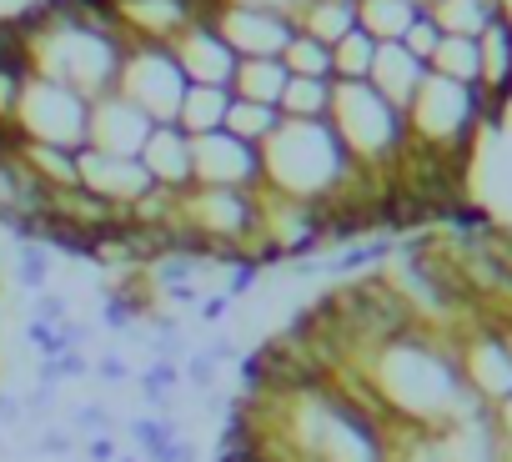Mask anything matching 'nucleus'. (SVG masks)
I'll return each mask as SVG.
<instances>
[{
  "instance_id": "1",
  "label": "nucleus",
  "mask_w": 512,
  "mask_h": 462,
  "mask_svg": "<svg viewBox=\"0 0 512 462\" xmlns=\"http://www.w3.org/2000/svg\"><path fill=\"white\" fill-rule=\"evenodd\" d=\"M357 176V161L337 141L332 121H282L262 146V186L297 201H337Z\"/></svg>"
},
{
  "instance_id": "2",
  "label": "nucleus",
  "mask_w": 512,
  "mask_h": 462,
  "mask_svg": "<svg viewBox=\"0 0 512 462\" xmlns=\"http://www.w3.org/2000/svg\"><path fill=\"white\" fill-rule=\"evenodd\" d=\"M332 131L362 171H392L407 151V111L382 101L367 81H332Z\"/></svg>"
},
{
  "instance_id": "3",
  "label": "nucleus",
  "mask_w": 512,
  "mask_h": 462,
  "mask_svg": "<svg viewBox=\"0 0 512 462\" xmlns=\"http://www.w3.org/2000/svg\"><path fill=\"white\" fill-rule=\"evenodd\" d=\"M477 116H482V91L477 86H457V81H442V76L427 71L422 91L407 106V141L422 146V151L447 156L452 146L467 141Z\"/></svg>"
},
{
  "instance_id": "4",
  "label": "nucleus",
  "mask_w": 512,
  "mask_h": 462,
  "mask_svg": "<svg viewBox=\"0 0 512 462\" xmlns=\"http://www.w3.org/2000/svg\"><path fill=\"white\" fill-rule=\"evenodd\" d=\"M16 131H21V141H51V146L81 151L86 131H91V101L81 91L31 71L21 106H16Z\"/></svg>"
},
{
  "instance_id": "5",
  "label": "nucleus",
  "mask_w": 512,
  "mask_h": 462,
  "mask_svg": "<svg viewBox=\"0 0 512 462\" xmlns=\"http://www.w3.org/2000/svg\"><path fill=\"white\" fill-rule=\"evenodd\" d=\"M116 96L141 106L151 121H176V106L186 96V76H181L171 46L131 41V51L121 61V76H116Z\"/></svg>"
},
{
  "instance_id": "6",
  "label": "nucleus",
  "mask_w": 512,
  "mask_h": 462,
  "mask_svg": "<svg viewBox=\"0 0 512 462\" xmlns=\"http://www.w3.org/2000/svg\"><path fill=\"white\" fill-rule=\"evenodd\" d=\"M191 176H196V186L262 191V151L246 146V141H236L231 131L191 136Z\"/></svg>"
},
{
  "instance_id": "7",
  "label": "nucleus",
  "mask_w": 512,
  "mask_h": 462,
  "mask_svg": "<svg viewBox=\"0 0 512 462\" xmlns=\"http://www.w3.org/2000/svg\"><path fill=\"white\" fill-rule=\"evenodd\" d=\"M211 26L221 31V41L236 51V61H256V56H282L287 41L302 31L292 16L282 11H251V6H221L211 16Z\"/></svg>"
},
{
  "instance_id": "8",
  "label": "nucleus",
  "mask_w": 512,
  "mask_h": 462,
  "mask_svg": "<svg viewBox=\"0 0 512 462\" xmlns=\"http://www.w3.org/2000/svg\"><path fill=\"white\" fill-rule=\"evenodd\" d=\"M76 176H81V186L86 191H96V196H106L111 206H136L156 181H151V171L141 166V156H106V151H96V146H81L76 151Z\"/></svg>"
},
{
  "instance_id": "9",
  "label": "nucleus",
  "mask_w": 512,
  "mask_h": 462,
  "mask_svg": "<svg viewBox=\"0 0 512 462\" xmlns=\"http://www.w3.org/2000/svg\"><path fill=\"white\" fill-rule=\"evenodd\" d=\"M171 56L186 76V86H226L231 91V76H236V51L221 41V31L211 21H196L186 26L176 41H171Z\"/></svg>"
},
{
  "instance_id": "10",
  "label": "nucleus",
  "mask_w": 512,
  "mask_h": 462,
  "mask_svg": "<svg viewBox=\"0 0 512 462\" xmlns=\"http://www.w3.org/2000/svg\"><path fill=\"white\" fill-rule=\"evenodd\" d=\"M151 116L141 106H131L126 96H101L91 101V131H86V146L106 151V156H141L146 136H151Z\"/></svg>"
},
{
  "instance_id": "11",
  "label": "nucleus",
  "mask_w": 512,
  "mask_h": 462,
  "mask_svg": "<svg viewBox=\"0 0 512 462\" xmlns=\"http://www.w3.org/2000/svg\"><path fill=\"white\" fill-rule=\"evenodd\" d=\"M141 166L166 191H191L196 186V176H191V136L176 121H156L151 126V136L141 146Z\"/></svg>"
},
{
  "instance_id": "12",
  "label": "nucleus",
  "mask_w": 512,
  "mask_h": 462,
  "mask_svg": "<svg viewBox=\"0 0 512 462\" xmlns=\"http://www.w3.org/2000/svg\"><path fill=\"white\" fill-rule=\"evenodd\" d=\"M422 81H427V66H422L417 56H407V51H402V41L377 46V61H372L367 86H372L382 101H392L397 111H407V106H412V96L422 91Z\"/></svg>"
},
{
  "instance_id": "13",
  "label": "nucleus",
  "mask_w": 512,
  "mask_h": 462,
  "mask_svg": "<svg viewBox=\"0 0 512 462\" xmlns=\"http://www.w3.org/2000/svg\"><path fill=\"white\" fill-rule=\"evenodd\" d=\"M287 91V66L277 56H256V61H236L231 76V96L236 101H256V106H277Z\"/></svg>"
},
{
  "instance_id": "14",
  "label": "nucleus",
  "mask_w": 512,
  "mask_h": 462,
  "mask_svg": "<svg viewBox=\"0 0 512 462\" xmlns=\"http://www.w3.org/2000/svg\"><path fill=\"white\" fill-rule=\"evenodd\" d=\"M226 106H231V91H226V86H186V96H181V106H176V126H181L186 136L221 131Z\"/></svg>"
},
{
  "instance_id": "15",
  "label": "nucleus",
  "mask_w": 512,
  "mask_h": 462,
  "mask_svg": "<svg viewBox=\"0 0 512 462\" xmlns=\"http://www.w3.org/2000/svg\"><path fill=\"white\" fill-rule=\"evenodd\" d=\"M427 16L442 26V36H472L477 41L492 21H502V6L497 0H437Z\"/></svg>"
},
{
  "instance_id": "16",
  "label": "nucleus",
  "mask_w": 512,
  "mask_h": 462,
  "mask_svg": "<svg viewBox=\"0 0 512 462\" xmlns=\"http://www.w3.org/2000/svg\"><path fill=\"white\" fill-rule=\"evenodd\" d=\"M412 21H417V6H412V0H357V26H362L377 46L402 41Z\"/></svg>"
},
{
  "instance_id": "17",
  "label": "nucleus",
  "mask_w": 512,
  "mask_h": 462,
  "mask_svg": "<svg viewBox=\"0 0 512 462\" xmlns=\"http://www.w3.org/2000/svg\"><path fill=\"white\" fill-rule=\"evenodd\" d=\"M277 126H282V111H277V106H256V101H236V96H231L226 121H221V131H231L236 141H246V146H256V151L277 136Z\"/></svg>"
},
{
  "instance_id": "18",
  "label": "nucleus",
  "mask_w": 512,
  "mask_h": 462,
  "mask_svg": "<svg viewBox=\"0 0 512 462\" xmlns=\"http://www.w3.org/2000/svg\"><path fill=\"white\" fill-rule=\"evenodd\" d=\"M277 111H282V121H327L332 116V81L287 76V91H282Z\"/></svg>"
},
{
  "instance_id": "19",
  "label": "nucleus",
  "mask_w": 512,
  "mask_h": 462,
  "mask_svg": "<svg viewBox=\"0 0 512 462\" xmlns=\"http://www.w3.org/2000/svg\"><path fill=\"white\" fill-rule=\"evenodd\" d=\"M21 166L36 176V181H46V186H76L81 176H76V151H66V146H51V141H21Z\"/></svg>"
},
{
  "instance_id": "20",
  "label": "nucleus",
  "mask_w": 512,
  "mask_h": 462,
  "mask_svg": "<svg viewBox=\"0 0 512 462\" xmlns=\"http://www.w3.org/2000/svg\"><path fill=\"white\" fill-rule=\"evenodd\" d=\"M307 36H317L322 46H337L347 31H357V6L352 0H307V11L297 21Z\"/></svg>"
},
{
  "instance_id": "21",
  "label": "nucleus",
  "mask_w": 512,
  "mask_h": 462,
  "mask_svg": "<svg viewBox=\"0 0 512 462\" xmlns=\"http://www.w3.org/2000/svg\"><path fill=\"white\" fill-rule=\"evenodd\" d=\"M427 71L442 76V81H457V86H477V41L472 36H442Z\"/></svg>"
},
{
  "instance_id": "22",
  "label": "nucleus",
  "mask_w": 512,
  "mask_h": 462,
  "mask_svg": "<svg viewBox=\"0 0 512 462\" xmlns=\"http://www.w3.org/2000/svg\"><path fill=\"white\" fill-rule=\"evenodd\" d=\"M287 66V76H307V81H332V46H322L317 36L297 31L287 41V51L277 56Z\"/></svg>"
},
{
  "instance_id": "23",
  "label": "nucleus",
  "mask_w": 512,
  "mask_h": 462,
  "mask_svg": "<svg viewBox=\"0 0 512 462\" xmlns=\"http://www.w3.org/2000/svg\"><path fill=\"white\" fill-rule=\"evenodd\" d=\"M372 61H377V41L357 26V31H347L332 46V81H367L372 76Z\"/></svg>"
},
{
  "instance_id": "24",
  "label": "nucleus",
  "mask_w": 512,
  "mask_h": 462,
  "mask_svg": "<svg viewBox=\"0 0 512 462\" xmlns=\"http://www.w3.org/2000/svg\"><path fill=\"white\" fill-rule=\"evenodd\" d=\"M51 272H56V257H51L46 247H21V257H16V282H21L26 292H46V287H51Z\"/></svg>"
},
{
  "instance_id": "25",
  "label": "nucleus",
  "mask_w": 512,
  "mask_h": 462,
  "mask_svg": "<svg viewBox=\"0 0 512 462\" xmlns=\"http://www.w3.org/2000/svg\"><path fill=\"white\" fill-rule=\"evenodd\" d=\"M437 46H442V26H437L427 11H417V21H412V26H407V36H402V51H407V56H417V61L427 66Z\"/></svg>"
},
{
  "instance_id": "26",
  "label": "nucleus",
  "mask_w": 512,
  "mask_h": 462,
  "mask_svg": "<svg viewBox=\"0 0 512 462\" xmlns=\"http://www.w3.org/2000/svg\"><path fill=\"white\" fill-rule=\"evenodd\" d=\"M216 372H221V367H216L201 347H196V352H186V362H181V377H186V387H191L196 397H206V392L216 387Z\"/></svg>"
},
{
  "instance_id": "27",
  "label": "nucleus",
  "mask_w": 512,
  "mask_h": 462,
  "mask_svg": "<svg viewBox=\"0 0 512 462\" xmlns=\"http://www.w3.org/2000/svg\"><path fill=\"white\" fill-rule=\"evenodd\" d=\"M131 437H136L146 452H156V447H166V442L176 437V422H171V417H136V422H131Z\"/></svg>"
},
{
  "instance_id": "28",
  "label": "nucleus",
  "mask_w": 512,
  "mask_h": 462,
  "mask_svg": "<svg viewBox=\"0 0 512 462\" xmlns=\"http://www.w3.org/2000/svg\"><path fill=\"white\" fill-rule=\"evenodd\" d=\"M91 377H96L101 387H121V382H131V362H126L121 352H101V357L91 362Z\"/></svg>"
},
{
  "instance_id": "29",
  "label": "nucleus",
  "mask_w": 512,
  "mask_h": 462,
  "mask_svg": "<svg viewBox=\"0 0 512 462\" xmlns=\"http://www.w3.org/2000/svg\"><path fill=\"white\" fill-rule=\"evenodd\" d=\"M256 277H262V267H256V262H231L226 277H221V292L236 302V297H246V292L256 287Z\"/></svg>"
},
{
  "instance_id": "30",
  "label": "nucleus",
  "mask_w": 512,
  "mask_h": 462,
  "mask_svg": "<svg viewBox=\"0 0 512 462\" xmlns=\"http://www.w3.org/2000/svg\"><path fill=\"white\" fill-rule=\"evenodd\" d=\"M26 337L36 342V352H41V357H61V352H66L61 327H51V322H41V317H31V322H26Z\"/></svg>"
},
{
  "instance_id": "31",
  "label": "nucleus",
  "mask_w": 512,
  "mask_h": 462,
  "mask_svg": "<svg viewBox=\"0 0 512 462\" xmlns=\"http://www.w3.org/2000/svg\"><path fill=\"white\" fill-rule=\"evenodd\" d=\"M36 317H41V322H51V327H61V322L71 317V307H66V297H61V292H51V287H46V292H36Z\"/></svg>"
},
{
  "instance_id": "32",
  "label": "nucleus",
  "mask_w": 512,
  "mask_h": 462,
  "mask_svg": "<svg viewBox=\"0 0 512 462\" xmlns=\"http://www.w3.org/2000/svg\"><path fill=\"white\" fill-rule=\"evenodd\" d=\"M51 367H56V377H61V382H66V377H71V382L91 377V357H86V352H76V347H71V352H61V357H51Z\"/></svg>"
},
{
  "instance_id": "33",
  "label": "nucleus",
  "mask_w": 512,
  "mask_h": 462,
  "mask_svg": "<svg viewBox=\"0 0 512 462\" xmlns=\"http://www.w3.org/2000/svg\"><path fill=\"white\" fill-rule=\"evenodd\" d=\"M156 297H166V302H171V307H176V312H196V307H201V297H206V292H201V287H196V282H181V287H161V292H156Z\"/></svg>"
},
{
  "instance_id": "34",
  "label": "nucleus",
  "mask_w": 512,
  "mask_h": 462,
  "mask_svg": "<svg viewBox=\"0 0 512 462\" xmlns=\"http://www.w3.org/2000/svg\"><path fill=\"white\" fill-rule=\"evenodd\" d=\"M221 6H251V11H282V16L302 21V11H307V0H221Z\"/></svg>"
},
{
  "instance_id": "35",
  "label": "nucleus",
  "mask_w": 512,
  "mask_h": 462,
  "mask_svg": "<svg viewBox=\"0 0 512 462\" xmlns=\"http://www.w3.org/2000/svg\"><path fill=\"white\" fill-rule=\"evenodd\" d=\"M226 312H231V297H226V292L216 287V292H206V297H201V307H196V322H206V327H216V322H221Z\"/></svg>"
},
{
  "instance_id": "36",
  "label": "nucleus",
  "mask_w": 512,
  "mask_h": 462,
  "mask_svg": "<svg viewBox=\"0 0 512 462\" xmlns=\"http://www.w3.org/2000/svg\"><path fill=\"white\" fill-rule=\"evenodd\" d=\"M76 427H81V432H101V427H111V412H106L101 402H81V407H76Z\"/></svg>"
},
{
  "instance_id": "37",
  "label": "nucleus",
  "mask_w": 512,
  "mask_h": 462,
  "mask_svg": "<svg viewBox=\"0 0 512 462\" xmlns=\"http://www.w3.org/2000/svg\"><path fill=\"white\" fill-rule=\"evenodd\" d=\"M492 432H497L502 447H512V392L502 402H492Z\"/></svg>"
},
{
  "instance_id": "38",
  "label": "nucleus",
  "mask_w": 512,
  "mask_h": 462,
  "mask_svg": "<svg viewBox=\"0 0 512 462\" xmlns=\"http://www.w3.org/2000/svg\"><path fill=\"white\" fill-rule=\"evenodd\" d=\"M61 337H66V352H71V347L86 352V342L96 337V322H71V317H66V322H61Z\"/></svg>"
},
{
  "instance_id": "39",
  "label": "nucleus",
  "mask_w": 512,
  "mask_h": 462,
  "mask_svg": "<svg viewBox=\"0 0 512 462\" xmlns=\"http://www.w3.org/2000/svg\"><path fill=\"white\" fill-rule=\"evenodd\" d=\"M21 407H31V412H51V407H56V387H51V382H36V387L21 397Z\"/></svg>"
},
{
  "instance_id": "40",
  "label": "nucleus",
  "mask_w": 512,
  "mask_h": 462,
  "mask_svg": "<svg viewBox=\"0 0 512 462\" xmlns=\"http://www.w3.org/2000/svg\"><path fill=\"white\" fill-rule=\"evenodd\" d=\"M201 352H206V357H211L216 367H226V362H236V357H241L231 337H216V342H211V347H201Z\"/></svg>"
},
{
  "instance_id": "41",
  "label": "nucleus",
  "mask_w": 512,
  "mask_h": 462,
  "mask_svg": "<svg viewBox=\"0 0 512 462\" xmlns=\"http://www.w3.org/2000/svg\"><path fill=\"white\" fill-rule=\"evenodd\" d=\"M21 412H26V407H21L16 392H0V422H21Z\"/></svg>"
},
{
  "instance_id": "42",
  "label": "nucleus",
  "mask_w": 512,
  "mask_h": 462,
  "mask_svg": "<svg viewBox=\"0 0 512 462\" xmlns=\"http://www.w3.org/2000/svg\"><path fill=\"white\" fill-rule=\"evenodd\" d=\"M497 317V327H502V342H507V352H512V312H492Z\"/></svg>"
},
{
  "instance_id": "43",
  "label": "nucleus",
  "mask_w": 512,
  "mask_h": 462,
  "mask_svg": "<svg viewBox=\"0 0 512 462\" xmlns=\"http://www.w3.org/2000/svg\"><path fill=\"white\" fill-rule=\"evenodd\" d=\"M46 452H66V432H51L46 437Z\"/></svg>"
}]
</instances>
